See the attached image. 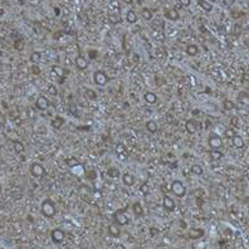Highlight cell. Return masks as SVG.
Returning a JSON list of instances; mask_svg holds the SVG:
<instances>
[{
  "label": "cell",
  "instance_id": "6da1fadb",
  "mask_svg": "<svg viewBox=\"0 0 249 249\" xmlns=\"http://www.w3.org/2000/svg\"><path fill=\"white\" fill-rule=\"evenodd\" d=\"M40 210H42V214L45 218H53L57 214L55 203L53 200H51V199H45V200H43V203H42Z\"/></svg>",
  "mask_w": 249,
  "mask_h": 249
},
{
  "label": "cell",
  "instance_id": "7a4b0ae2",
  "mask_svg": "<svg viewBox=\"0 0 249 249\" xmlns=\"http://www.w3.org/2000/svg\"><path fill=\"white\" fill-rule=\"evenodd\" d=\"M170 189H171V193L177 198H184L186 195V188H185L184 182L180 180H174L170 185Z\"/></svg>",
  "mask_w": 249,
  "mask_h": 249
},
{
  "label": "cell",
  "instance_id": "3957f363",
  "mask_svg": "<svg viewBox=\"0 0 249 249\" xmlns=\"http://www.w3.org/2000/svg\"><path fill=\"white\" fill-rule=\"evenodd\" d=\"M126 209H127V208H125V209H121V210L116 211L115 214H113V223H116L118 226H125V225H127V224L130 223V219H129V216H127V215L125 214Z\"/></svg>",
  "mask_w": 249,
  "mask_h": 249
},
{
  "label": "cell",
  "instance_id": "277c9868",
  "mask_svg": "<svg viewBox=\"0 0 249 249\" xmlns=\"http://www.w3.org/2000/svg\"><path fill=\"white\" fill-rule=\"evenodd\" d=\"M93 82L98 87H104L108 83V77L104 70H96L93 73Z\"/></svg>",
  "mask_w": 249,
  "mask_h": 249
},
{
  "label": "cell",
  "instance_id": "5b68a950",
  "mask_svg": "<svg viewBox=\"0 0 249 249\" xmlns=\"http://www.w3.org/2000/svg\"><path fill=\"white\" fill-rule=\"evenodd\" d=\"M29 171L34 177H43L45 175V169L40 162H33L29 167Z\"/></svg>",
  "mask_w": 249,
  "mask_h": 249
},
{
  "label": "cell",
  "instance_id": "8992f818",
  "mask_svg": "<svg viewBox=\"0 0 249 249\" xmlns=\"http://www.w3.org/2000/svg\"><path fill=\"white\" fill-rule=\"evenodd\" d=\"M208 145L211 150H220V147L223 146V140L218 135L213 133L211 136L208 139Z\"/></svg>",
  "mask_w": 249,
  "mask_h": 249
},
{
  "label": "cell",
  "instance_id": "52a82bcc",
  "mask_svg": "<svg viewBox=\"0 0 249 249\" xmlns=\"http://www.w3.org/2000/svg\"><path fill=\"white\" fill-rule=\"evenodd\" d=\"M204 229H201V228H190V229L188 230L186 233V237L191 240H196V239H200L204 237Z\"/></svg>",
  "mask_w": 249,
  "mask_h": 249
},
{
  "label": "cell",
  "instance_id": "ba28073f",
  "mask_svg": "<svg viewBox=\"0 0 249 249\" xmlns=\"http://www.w3.org/2000/svg\"><path fill=\"white\" fill-rule=\"evenodd\" d=\"M51 238H52V240L54 241V243L59 244V243H62V241L64 240L66 234H64V232H63L62 229H59V228H55V229H53L51 232Z\"/></svg>",
  "mask_w": 249,
  "mask_h": 249
},
{
  "label": "cell",
  "instance_id": "9c48e42d",
  "mask_svg": "<svg viewBox=\"0 0 249 249\" xmlns=\"http://www.w3.org/2000/svg\"><path fill=\"white\" fill-rule=\"evenodd\" d=\"M162 206H163V208H165L167 211H174L175 208H176V203H175V200H174L171 196L163 195V198H162Z\"/></svg>",
  "mask_w": 249,
  "mask_h": 249
},
{
  "label": "cell",
  "instance_id": "30bf717a",
  "mask_svg": "<svg viewBox=\"0 0 249 249\" xmlns=\"http://www.w3.org/2000/svg\"><path fill=\"white\" fill-rule=\"evenodd\" d=\"M35 107H37L39 111H45L49 108V101L48 98L44 96H39L35 101Z\"/></svg>",
  "mask_w": 249,
  "mask_h": 249
},
{
  "label": "cell",
  "instance_id": "8fae6325",
  "mask_svg": "<svg viewBox=\"0 0 249 249\" xmlns=\"http://www.w3.org/2000/svg\"><path fill=\"white\" fill-rule=\"evenodd\" d=\"M74 64H76V67H77L78 70H86V69L88 68V62H87V59L84 58L83 55H78V57H76Z\"/></svg>",
  "mask_w": 249,
  "mask_h": 249
},
{
  "label": "cell",
  "instance_id": "7c38bea8",
  "mask_svg": "<svg viewBox=\"0 0 249 249\" xmlns=\"http://www.w3.org/2000/svg\"><path fill=\"white\" fill-rule=\"evenodd\" d=\"M144 99H145V102L148 103V104H155L156 102H157V95L152 91H146L145 95H144Z\"/></svg>",
  "mask_w": 249,
  "mask_h": 249
},
{
  "label": "cell",
  "instance_id": "4fadbf2b",
  "mask_svg": "<svg viewBox=\"0 0 249 249\" xmlns=\"http://www.w3.org/2000/svg\"><path fill=\"white\" fill-rule=\"evenodd\" d=\"M185 129H186V131H188L189 135L196 133V131H198V123H196V121H194V120H188L186 122H185Z\"/></svg>",
  "mask_w": 249,
  "mask_h": 249
},
{
  "label": "cell",
  "instance_id": "5bb4252c",
  "mask_svg": "<svg viewBox=\"0 0 249 249\" xmlns=\"http://www.w3.org/2000/svg\"><path fill=\"white\" fill-rule=\"evenodd\" d=\"M165 18L169 19V20H171V22H176L177 19L180 18V14L179 11H177L176 9H166L165 10Z\"/></svg>",
  "mask_w": 249,
  "mask_h": 249
},
{
  "label": "cell",
  "instance_id": "9a60e30c",
  "mask_svg": "<svg viewBox=\"0 0 249 249\" xmlns=\"http://www.w3.org/2000/svg\"><path fill=\"white\" fill-rule=\"evenodd\" d=\"M107 230H108V234H110L111 237H113V238L121 237V229H120V226H118L116 223L110 224L108 228H107Z\"/></svg>",
  "mask_w": 249,
  "mask_h": 249
},
{
  "label": "cell",
  "instance_id": "2e32d148",
  "mask_svg": "<svg viewBox=\"0 0 249 249\" xmlns=\"http://www.w3.org/2000/svg\"><path fill=\"white\" fill-rule=\"evenodd\" d=\"M121 177H122V182L123 185H126V186H133L135 185V176L130 173H125L121 175Z\"/></svg>",
  "mask_w": 249,
  "mask_h": 249
},
{
  "label": "cell",
  "instance_id": "e0dca14e",
  "mask_svg": "<svg viewBox=\"0 0 249 249\" xmlns=\"http://www.w3.org/2000/svg\"><path fill=\"white\" fill-rule=\"evenodd\" d=\"M132 211L136 216H144V214H145L144 206H142L141 203H139V201H135L132 204Z\"/></svg>",
  "mask_w": 249,
  "mask_h": 249
},
{
  "label": "cell",
  "instance_id": "ac0fdd59",
  "mask_svg": "<svg viewBox=\"0 0 249 249\" xmlns=\"http://www.w3.org/2000/svg\"><path fill=\"white\" fill-rule=\"evenodd\" d=\"M137 14L133 9H130L129 11L126 13V20L129 24H136L137 23Z\"/></svg>",
  "mask_w": 249,
  "mask_h": 249
},
{
  "label": "cell",
  "instance_id": "d6986e66",
  "mask_svg": "<svg viewBox=\"0 0 249 249\" xmlns=\"http://www.w3.org/2000/svg\"><path fill=\"white\" fill-rule=\"evenodd\" d=\"M146 130L150 133H156L159 130V125L156 123V121L148 120V121H146Z\"/></svg>",
  "mask_w": 249,
  "mask_h": 249
},
{
  "label": "cell",
  "instance_id": "ffe728a7",
  "mask_svg": "<svg viewBox=\"0 0 249 249\" xmlns=\"http://www.w3.org/2000/svg\"><path fill=\"white\" fill-rule=\"evenodd\" d=\"M64 122H66V121H64V118H63L62 116H57V117H54V118L52 120L51 125H52L53 129H58V130H59L61 127L64 125Z\"/></svg>",
  "mask_w": 249,
  "mask_h": 249
},
{
  "label": "cell",
  "instance_id": "44dd1931",
  "mask_svg": "<svg viewBox=\"0 0 249 249\" xmlns=\"http://www.w3.org/2000/svg\"><path fill=\"white\" fill-rule=\"evenodd\" d=\"M238 101L245 106V107H249V95L247 93V92H239L238 93Z\"/></svg>",
  "mask_w": 249,
  "mask_h": 249
},
{
  "label": "cell",
  "instance_id": "7402d4cb",
  "mask_svg": "<svg viewBox=\"0 0 249 249\" xmlns=\"http://www.w3.org/2000/svg\"><path fill=\"white\" fill-rule=\"evenodd\" d=\"M232 142H233V146L237 147V148L244 147V140H243V137H241V136H239V135H235V136L232 139Z\"/></svg>",
  "mask_w": 249,
  "mask_h": 249
},
{
  "label": "cell",
  "instance_id": "603a6c76",
  "mask_svg": "<svg viewBox=\"0 0 249 249\" xmlns=\"http://www.w3.org/2000/svg\"><path fill=\"white\" fill-rule=\"evenodd\" d=\"M198 5L200 6L203 10L208 11V13H210L213 10V4H210L208 0H198Z\"/></svg>",
  "mask_w": 249,
  "mask_h": 249
},
{
  "label": "cell",
  "instance_id": "cb8c5ba5",
  "mask_svg": "<svg viewBox=\"0 0 249 249\" xmlns=\"http://www.w3.org/2000/svg\"><path fill=\"white\" fill-rule=\"evenodd\" d=\"M152 37L155 38V40H157V42H160V43H163L165 42V39H166V35L163 34L161 30H157V29H155V30H152Z\"/></svg>",
  "mask_w": 249,
  "mask_h": 249
},
{
  "label": "cell",
  "instance_id": "d4e9b609",
  "mask_svg": "<svg viewBox=\"0 0 249 249\" xmlns=\"http://www.w3.org/2000/svg\"><path fill=\"white\" fill-rule=\"evenodd\" d=\"M199 53V47L196 44H189L186 47V54L189 57H195Z\"/></svg>",
  "mask_w": 249,
  "mask_h": 249
},
{
  "label": "cell",
  "instance_id": "484cf974",
  "mask_svg": "<svg viewBox=\"0 0 249 249\" xmlns=\"http://www.w3.org/2000/svg\"><path fill=\"white\" fill-rule=\"evenodd\" d=\"M190 171L193 175H196V176H201L204 174V169L199 165V163H194V165H191V169Z\"/></svg>",
  "mask_w": 249,
  "mask_h": 249
},
{
  "label": "cell",
  "instance_id": "4316f807",
  "mask_svg": "<svg viewBox=\"0 0 249 249\" xmlns=\"http://www.w3.org/2000/svg\"><path fill=\"white\" fill-rule=\"evenodd\" d=\"M13 148H14V151H15L17 154H22V152H24V150H25V146H24L23 142L14 141V142H13Z\"/></svg>",
  "mask_w": 249,
  "mask_h": 249
},
{
  "label": "cell",
  "instance_id": "83f0119b",
  "mask_svg": "<svg viewBox=\"0 0 249 249\" xmlns=\"http://www.w3.org/2000/svg\"><path fill=\"white\" fill-rule=\"evenodd\" d=\"M209 156H210V160H211V161H219L220 159L223 157V152L220 151V150H211L210 154H209Z\"/></svg>",
  "mask_w": 249,
  "mask_h": 249
},
{
  "label": "cell",
  "instance_id": "f1b7e54d",
  "mask_svg": "<svg viewBox=\"0 0 249 249\" xmlns=\"http://www.w3.org/2000/svg\"><path fill=\"white\" fill-rule=\"evenodd\" d=\"M52 72H53L55 76H58V77H64V76H66V70L63 69L61 66H57V64L52 66Z\"/></svg>",
  "mask_w": 249,
  "mask_h": 249
},
{
  "label": "cell",
  "instance_id": "f546056e",
  "mask_svg": "<svg viewBox=\"0 0 249 249\" xmlns=\"http://www.w3.org/2000/svg\"><path fill=\"white\" fill-rule=\"evenodd\" d=\"M141 15H142V18L146 20V22H150V20L152 19V17H154V14H152V11L148 8H144V9H142V11H141Z\"/></svg>",
  "mask_w": 249,
  "mask_h": 249
},
{
  "label": "cell",
  "instance_id": "4dcf8cb0",
  "mask_svg": "<svg viewBox=\"0 0 249 249\" xmlns=\"http://www.w3.org/2000/svg\"><path fill=\"white\" fill-rule=\"evenodd\" d=\"M84 96H86V98H88L89 101H95V99H97L96 91L92 89V88H87L86 91H84Z\"/></svg>",
  "mask_w": 249,
  "mask_h": 249
},
{
  "label": "cell",
  "instance_id": "1f68e13d",
  "mask_svg": "<svg viewBox=\"0 0 249 249\" xmlns=\"http://www.w3.org/2000/svg\"><path fill=\"white\" fill-rule=\"evenodd\" d=\"M223 108L225 111H233L234 108H235V104H234V102L230 101V99H224L223 101Z\"/></svg>",
  "mask_w": 249,
  "mask_h": 249
},
{
  "label": "cell",
  "instance_id": "d6a6232c",
  "mask_svg": "<svg viewBox=\"0 0 249 249\" xmlns=\"http://www.w3.org/2000/svg\"><path fill=\"white\" fill-rule=\"evenodd\" d=\"M42 59V53L40 52H33L30 54V62L33 63V64H38V63L40 62Z\"/></svg>",
  "mask_w": 249,
  "mask_h": 249
},
{
  "label": "cell",
  "instance_id": "836d02e7",
  "mask_svg": "<svg viewBox=\"0 0 249 249\" xmlns=\"http://www.w3.org/2000/svg\"><path fill=\"white\" fill-rule=\"evenodd\" d=\"M107 175H108L110 177H112V179H116V177H118V176L121 175V173H120V170H118V169H116V167H111V169L107 170Z\"/></svg>",
  "mask_w": 249,
  "mask_h": 249
},
{
  "label": "cell",
  "instance_id": "e575fe53",
  "mask_svg": "<svg viewBox=\"0 0 249 249\" xmlns=\"http://www.w3.org/2000/svg\"><path fill=\"white\" fill-rule=\"evenodd\" d=\"M230 125H232V127L234 130L235 129H240V120H239V117L238 116H233L232 118H230Z\"/></svg>",
  "mask_w": 249,
  "mask_h": 249
},
{
  "label": "cell",
  "instance_id": "d590c367",
  "mask_svg": "<svg viewBox=\"0 0 249 249\" xmlns=\"http://www.w3.org/2000/svg\"><path fill=\"white\" fill-rule=\"evenodd\" d=\"M139 191L140 193L144 195V196H147L148 194H150V189H148V185L147 184H142V185H140V188H139Z\"/></svg>",
  "mask_w": 249,
  "mask_h": 249
},
{
  "label": "cell",
  "instance_id": "8d00e7d4",
  "mask_svg": "<svg viewBox=\"0 0 249 249\" xmlns=\"http://www.w3.org/2000/svg\"><path fill=\"white\" fill-rule=\"evenodd\" d=\"M47 91H48V95L54 96V97L58 96V88H57L55 84H49L48 88H47Z\"/></svg>",
  "mask_w": 249,
  "mask_h": 249
},
{
  "label": "cell",
  "instance_id": "74e56055",
  "mask_svg": "<svg viewBox=\"0 0 249 249\" xmlns=\"http://www.w3.org/2000/svg\"><path fill=\"white\" fill-rule=\"evenodd\" d=\"M224 135H225V136H226L228 139H233V137L235 136L237 133H235V130H234L233 127H230V129H226V130H225Z\"/></svg>",
  "mask_w": 249,
  "mask_h": 249
},
{
  "label": "cell",
  "instance_id": "f35d334b",
  "mask_svg": "<svg viewBox=\"0 0 249 249\" xmlns=\"http://www.w3.org/2000/svg\"><path fill=\"white\" fill-rule=\"evenodd\" d=\"M68 110H69V112L72 113L73 116H78V110H77V106H76L74 103H70L69 107H68Z\"/></svg>",
  "mask_w": 249,
  "mask_h": 249
},
{
  "label": "cell",
  "instance_id": "ab89813d",
  "mask_svg": "<svg viewBox=\"0 0 249 249\" xmlns=\"http://www.w3.org/2000/svg\"><path fill=\"white\" fill-rule=\"evenodd\" d=\"M127 157H129V155L126 154V151H122V152H117V159L121 160V161H126Z\"/></svg>",
  "mask_w": 249,
  "mask_h": 249
},
{
  "label": "cell",
  "instance_id": "60d3db41",
  "mask_svg": "<svg viewBox=\"0 0 249 249\" xmlns=\"http://www.w3.org/2000/svg\"><path fill=\"white\" fill-rule=\"evenodd\" d=\"M72 171L76 173V174H77V173H78V174H82V173H83V167H82L81 163H78V165H76V166L72 167Z\"/></svg>",
  "mask_w": 249,
  "mask_h": 249
},
{
  "label": "cell",
  "instance_id": "b9f144b4",
  "mask_svg": "<svg viewBox=\"0 0 249 249\" xmlns=\"http://www.w3.org/2000/svg\"><path fill=\"white\" fill-rule=\"evenodd\" d=\"M179 4L182 6V8H189L191 4V0H179Z\"/></svg>",
  "mask_w": 249,
  "mask_h": 249
},
{
  "label": "cell",
  "instance_id": "7bdbcfd3",
  "mask_svg": "<svg viewBox=\"0 0 249 249\" xmlns=\"http://www.w3.org/2000/svg\"><path fill=\"white\" fill-rule=\"evenodd\" d=\"M14 48L18 49V51H22V49L24 48V45H23V43L20 40H15V43H14Z\"/></svg>",
  "mask_w": 249,
  "mask_h": 249
},
{
  "label": "cell",
  "instance_id": "ee69618b",
  "mask_svg": "<svg viewBox=\"0 0 249 249\" xmlns=\"http://www.w3.org/2000/svg\"><path fill=\"white\" fill-rule=\"evenodd\" d=\"M148 232H150V235L151 237H156V235H159V229H156V228H150L148 229Z\"/></svg>",
  "mask_w": 249,
  "mask_h": 249
},
{
  "label": "cell",
  "instance_id": "f6af8a7d",
  "mask_svg": "<svg viewBox=\"0 0 249 249\" xmlns=\"http://www.w3.org/2000/svg\"><path fill=\"white\" fill-rule=\"evenodd\" d=\"M32 72H33V74H35V76L40 73V69H39L38 64H33V67H32Z\"/></svg>",
  "mask_w": 249,
  "mask_h": 249
},
{
  "label": "cell",
  "instance_id": "bcb514c9",
  "mask_svg": "<svg viewBox=\"0 0 249 249\" xmlns=\"http://www.w3.org/2000/svg\"><path fill=\"white\" fill-rule=\"evenodd\" d=\"M108 20H110V22H111L112 24H116V23H118V22H120L121 19H120V17H118V18H115L113 15H110V17H108Z\"/></svg>",
  "mask_w": 249,
  "mask_h": 249
},
{
  "label": "cell",
  "instance_id": "7dc6e473",
  "mask_svg": "<svg viewBox=\"0 0 249 249\" xmlns=\"http://www.w3.org/2000/svg\"><path fill=\"white\" fill-rule=\"evenodd\" d=\"M234 3H235V0H223V4L225 6H232Z\"/></svg>",
  "mask_w": 249,
  "mask_h": 249
},
{
  "label": "cell",
  "instance_id": "c3c4849f",
  "mask_svg": "<svg viewBox=\"0 0 249 249\" xmlns=\"http://www.w3.org/2000/svg\"><path fill=\"white\" fill-rule=\"evenodd\" d=\"M115 249H126V247L123 244H116L115 245Z\"/></svg>",
  "mask_w": 249,
  "mask_h": 249
},
{
  "label": "cell",
  "instance_id": "681fc988",
  "mask_svg": "<svg viewBox=\"0 0 249 249\" xmlns=\"http://www.w3.org/2000/svg\"><path fill=\"white\" fill-rule=\"evenodd\" d=\"M54 11H55V17H59V15H61V9H59V8H54Z\"/></svg>",
  "mask_w": 249,
  "mask_h": 249
},
{
  "label": "cell",
  "instance_id": "f907efd6",
  "mask_svg": "<svg viewBox=\"0 0 249 249\" xmlns=\"http://www.w3.org/2000/svg\"><path fill=\"white\" fill-rule=\"evenodd\" d=\"M95 175H96V173H95V171H89V176H88V177H89V179H92V180H93L95 177H96Z\"/></svg>",
  "mask_w": 249,
  "mask_h": 249
},
{
  "label": "cell",
  "instance_id": "816d5d0a",
  "mask_svg": "<svg viewBox=\"0 0 249 249\" xmlns=\"http://www.w3.org/2000/svg\"><path fill=\"white\" fill-rule=\"evenodd\" d=\"M122 3H125V4H132V2L133 0H121Z\"/></svg>",
  "mask_w": 249,
  "mask_h": 249
},
{
  "label": "cell",
  "instance_id": "f5cc1de1",
  "mask_svg": "<svg viewBox=\"0 0 249 249\" xmlns=\"http://www.w3.org/2000/svg\"><path fill=\"white\" fill-rule=\"evenodd\" d=\"M3 14H4V9L0 6V15H3Z\"/></svg>",
  "mask_w": 249,
  "mask_h": 249
},
{
  "label": "cell",
  "instance_id": "db71d44e",
  "mask_svg": "<svg viewBox=\"0 0 249 249\" xmlns=\"http://www.w3.org/2000/svg\"><path fill=\"white\" fill-rule=\"evenodd\" d=\"M180 224H181V225H180L181 228H186V225H185V223H184V222H180Z\"/></svg>",
  "mask_w": 249,
  "mask_h": 249
},
{
  "label": "cell",
  "instance_id": "11a10c76",
  "mask_svg": "<svg viewBox=\"0 0 249 249\" xmlns=\"http://www.w3.org/2000/svg\"><path fill=\"white\" fill-rule=\"evenodd\" d=\"M0 191H2V185H0Z\"/></svg>",
  "mask_w": 249,
  "mask_h": 249
}]
</instances>
